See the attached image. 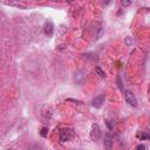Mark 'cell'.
<instances>
[{
  "label": "cell",
  "instance_id": "7a4b0ae2",
  "mask_svg": "<svg viewBox=\"0 0 150 150\" xmlns=\"http://www.w3.org/2000/svg\"><path fill=\"white\" fill-rule=\"evenodd\" d=\"M123 93H124L125 102H127L129 105H131V107H137V100H136L135 95H134L131 91H129V90H123Z\"/></svg>",
  "mask_w": 150,
  "mask_h": 150
},
{
  "label": "cell",
  "instance_id": "52a82bcc",
  "mask_svg": "<svg viewBox=\"0 0 150 150\" xmlns=\"http://www.w3.org/2000/svg\"><path fill=\"white\" fill-rule=\"evenodd\" d=\"M136 137L141 141L144 139H150V130H143V131H138L136 134Z\"/></svg>",
  "mask_w": 150,
  "mask_h": 150
},
{
  "label": "cell",
  "instance_id": "5b68a950",
  "mask_svg": "<svg viewBox=\"0 0 150 150\" xmlns=\"http://www.w3.org/2000/svg\"><path fill=\"white\" fill-rule=\"evenodd\" d=\"M86 80V73L82 71V70H76L74 73V81L77 83V84H81L83 83V81Z\"/></svg>",
  "mask_w": 150,
  "mask_h": 150
},
{
  "label": "cell",
  "instance_id": "ac0fdd59",
  "mask_svg": "<svg viewBox=\"0 0 150 150\" xmlns=\"http://www.w3.org/2000/svg\"><path fill=\"white\" fill-rule=\"evenodd\" d=\"M136 149H137V150H141V149H142V150H144V149H146V146H145V145H143V144H139V145H137V146H136Z\"/></svg>",
  "mask_w": 150,
  "mask_h": 150
},
{
  "label": "cell",
  "instance_id": "8992f818",
  "mask_svg": "<svg viewBox=\"0 0 150 150\" xmlns=\"http://www.w3.org/2000/svg\"><path fill=\"white\" fill-rule=\"evenodd\" d=\"M104 100H105L104 95H100V96L95 97V98L91 101V105H93L94 108H101L102 104H103V102H104Z\"/></svg>",
  "mask_w": 150,
  "mask_h": 150
},
{
  "label": "cell",
  "instance_id": "8fae6325",
  "mask_svg": "<svg viewBox=\"0 0 150 150\" xmlns=\"http://www.w3.org/2000/svg\"><path fill=\"white\" fill-rule=\"evenodd\" d=\"M102 34H103V27H102V25H98V28H97V33H96V40H98L101 36H102Z\"/></svg>",
  "mask_w": 150,
  "mask_h": 150
},
{
  "label": "cell",
  "instance_id": "ba28073f",
  "mask_svg": "<svg viewBox=\"0 0 150 150\" xmlns=\"http://www.w3.org/2000/svg\"><path fill=\"white\" fill-rule=\"evenodd\" d=\"M6 4L7 5H9V6H14V7H18V8H21V9H26L27 8V6L26 5H23V4H21L19 0H12V1H6Z\"/></svg>",
  "mask_w": 150,
  "mask_h": 150
},
{
  "label": "cell",
  "instance_id": "2e32d148",
  "mask_svg": "<svg viewBox=\"0 0 150 150\" xmlns=\"http://www.w3.org/2000/svg\"><path fill=\"white\" fill-rule=\"evenodd\" d=\"M105 124H107V127H108V129H109V130H112V128H114V124H112L110 121H105Z\"/></svg>",
  "mask_w": 150,
  "mask_h": 150
},
{
  "label": "cell",
  "instance_id": "30bf717a",
  "mask_svg": "<svg viewBox=\"0 0 150 150\" xmlns=\"http://www.w3.org/2000/svg\"><path fill=\"white\" fill-rule=\"evenodd\" d=\"M95 71L98 74V76H100V77L105 79V74H104V71H103V70H102V69H101L98 66H96V67H95Z\"/></svg>",
  "mask_w": 150,
  "mask_h": 150
},
{
  "label": "cell",
  "instance_id": "9a60e30c",
  "mask_svg": "<svg viewBox=\"0 0 150 150\" xmlns=\"http://www.w3.org/2000/svg\"><path fill=\"white\" fill-rule=\"evenodd\" d=\"M131 43H132V39H131L130 36H127V38H125V45H127V46H130Z\"/></svg>",
  "mask_w": 150,
  "mask_h": 150
},
{
  "label": "cell",
  "instance_id": "9c48e42d",
  "mask_svg": "<svg viewBox=\"0 0 150 150\" xmlns=\"http://www.w3.org/2000/svg\"><path fill=\"white\" fill-rule=\"evenodd\" d=\"M104 145H105L107 149L112 148V137H111L110 134H105V136H104Z\"/></svg>",
  "mask_w": 150,
  "mask_h": 150
},
{
  "label": "cell",
  "instance_id": "3957f363",
  "mask_svg": "<svg viewBox=\"0 0 150 150\" xmlns=\"http://www.w3.org/2000/svg\"><path fill=\"white\" fill-rule=\"evenodd\" d=\"M101 137V129L98 127V124H93L91 125V130H90V138L95 142H97Z\"/></svg>",
  "mask_w": 150,
  "mask_h": 150
},
{
  "label": "cell",
  "instance_id": "4fadbf2b",
  "mask_svg": "<svg viewBox=\"0 0 150 150\" xmlns=\"http://www.w3.org/2000/svg\"><path fill=\"white\" fill-rule=\"evenodd\" d=\"M40 135H41L42 137H47V135H48V128H47V127H42V128L40 129Z\"/></svg>",
  "mask_w": 150,
  "mask_h": 150
},
{
  "label": "cell",
  "instance_id": "d6986e66",
  "mask_svg": "<svg viewBox=\"0 0 150 150\" xmlns=\"http://www.w3.org/2000/svg\"><path fill=\"white\" fill-rule=\"evenodd\" d=\"M103 2H104V5H109L110 0H103Z\"/></svg>",
  "mask_w": 150,
  "mask_h": 150
},
{
  "label": "cell",
  "instance_id": "5bb4252c",
  "mask_svg": "<svg viewBox=\"0 0 150 150\" xmlns=\"http://www.w3.org/2000/svg\"><path fill=\"white\" fill-rule=\"evenodd\" d=\"M121 5L122 7H128L131 5V0H121Z\"/></svg>",
  "mask_w": 150,
  "mask_h": 150
},
{
  "label": "cell",
  "instance_id": "e0dca14e",
  "mask_svg": "<svg viewBox=\"0 0 150 150\" xmlns=\"http://www.w3.org/2000/svg\"><path fill=\"white\" fill-rule=\"evenodd\" d=\"M67 101H68V102H75V103H77V104H82V102H81V101L75 100V98H67Z\"/></svg>",
  "mask_w": 150,
  "mask_h": 150
},
{
  "label": "cell",
  "instance_id": "6da1fadb",
  "mask_svg": "<svg viewBox=\"0 0 150 150\" xmlns=\"http://www.w3.org/2000/svg\"><path fill=\"white\" fill-rule=\"evenodd\" d=\"M75 137V131L73 129H69V128H64V129H61L60 130V142L63 143V142H68L70 139H73Z\"/></svg>",
  "mask_w": 150,
  "mask_h": 150
},
{
  "label": "cell",
  "instance_id": "7c38bea8",
  "mask_svg": "<svg viewBox=\"0 0 150 150\" xmlns=\"http://www.w3.org/2000/svg\"><path fill=\"white\" fill-rule=\"evenodd\" d=\"M116 83H117V87H118V89L122 91V90H124L123 89V82H122V80H121V76L118 75L117 76V79H116Z\"/></svg>",
  "mask_w": 150,
  "mask_h": 150
},
{
  "label": "cell",
  "instance_id": "277c9868",
  "mask_svg": "<svg viewBox=\"0 0 150 150\" xmlns=\"http://www.w3.org/2000/svg\"><path fill=\"white\" fill-rule=\"evenodd\" d=\"M43 33L47 36H52L53 35V33H54V25H53L52 21L48 20V21L45 22V25H43Z\"/></svg>",
  "mask_w": 150,
  "mask_h": 150
}]
</instances>
